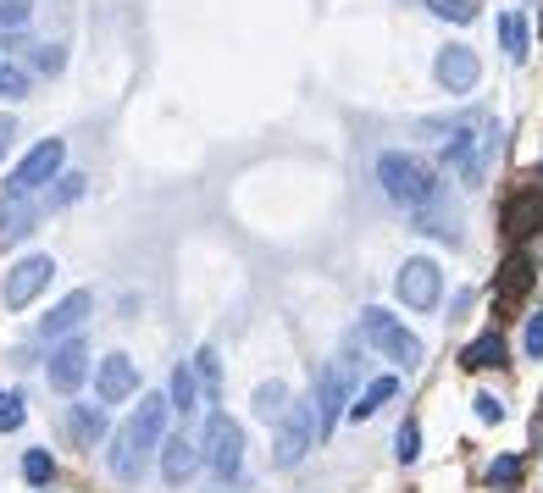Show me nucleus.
Returning a JSON list of instances; mask_svg holds the SVG:
<instances>
[{
	"instance_id": "obj_1",
	"label": "nucleus",
	"mask_w": 543,
	"mask_h": 493,
	"mask_svg": "<svg viewBox=\"0 0 543 493\" xmlns=\"http://www.w3.org/2000/svg\"><path fill=\"white\" fill-rule=\"evenodd\" d=\"M167 410H172V405H167L161 394H145V399H139V410H133V416L117 427V438H111V455H106V460H111V477H117V482H128V488H133V482L145 477V455L161 444Z\"/></svg>"
},
{
	"instance_id": "obj_2",
	"label": "nucleus",
	"mask_w": 543,
	"mask_h": 493,
	"mask_svg": "<svg viewBox=\"0 0 543 493\" xmlns=\"http://www.w3.org/2000/svg\"><path fill=\"white\" fill-rule=\"evenodd\" d=\"M494 150H499V122L488 117V111H460V128L444 139V167L455 172L466 189H477V183L488 178Z\"/></svg>"
},
{
	"instance_id": "obj_3",
	"label": "nucleus",
	"mask_w": 543,
	"mask_h": 493,
	"mask_svg": "<svg viewBox=\"0 0 543 493\" xmlns=\"http://www.w3.org/2000/svg\"><path fill=\"white\" fill-rule=\"evenodd\" d=\"M377 183H383V194L394 205H405V211H427L433 200H444L438 172L427 167L422 156H411V150H383V156H377Z\"/></svg>"
},
{
	"instance_id": "obj_4",
	"label": "nucleus",
	"mask_w": 543,
	"mask_h": 493,
	"mask_svg": "<svg viewBox=\"0 0 543 493\" xmlns=\"http://www.w3.org/2000/svg\"><path fill=\"white\" fill-rule=\"evenodd\" d=\"M361 338L383 355V361H394V366H422V338L411 333V327L399 322V316H388L383 305H372V311H361Z\"/></svg>"
},
{
	"instance_id": "obj_5",
	"label": "nucleus",
	"mask_w": 543,
	"mask_h": 493,
	"mask_svg": "<svg viewBox=\"0 0 543 493\" xmlns=\"http://www.w3.org/2000/svg\"><path fill=\"white\" fill-rule=\"evenodd\" d=\"M200 460L217 471V482H233V477L244 471V427L228 416V410H217V416L206 421V444H200Z\"/></svg>"
},
{
	"instance_id": "obj_6",
	"label": "nucleus",
	"mask_w": 543,
	"mask_h": 493,
	"mask_svg": "<svg viewBox=\"0 0 543 493\" xmlns=\"http://www.w3.org/2000/svg\"><path fill=\"white\" fill-rule=\"evenodd\" d=\"M61 161H67V145H61V139H39V145L23 156V167L6 178V200H28V194H39L45 183H56Z\"/></svg>"
},
{
	"instance_id": "obj_7",
	"label": "nucleus",
	"mask_w": 543,
	"mask_h": 493,
	"mask_svg": "<svg viewBox=\"0 0 543 493\" xmlns=\"http://www.w3.org/2000/svg\"><path fill=\"white\" fill-rule=\"evenodd\" d=\"M499 228H505L510 244L532 239V233L543 228V178L538 172H527V178L516 183V194H510L505 211H499Z\"/></svg>"
},
{
	"instance_id": "obj_8",
	"label": "nucleus",
	"mask_w": 543,
	"mask_h": 493,
	"mask_svg": "<svg viewBox=\"0 0 543 493\" xmlns=\"http://www.w3.org/2000/svg\"><path fill=\"white\" fill-rule=\"evenodd\" d=\"M394 294H399L405 311H433L438 294H444V272H438V261L411 255V261L399 266V277H394Z\"/></svg>"
},
{
	"instance_id": "obj_9",
	"label": "nucleus",
	"mask_w": 543,
	"mask_h": 493,
	"mask_svg": "<svg viewBox=\"0 0 543 493\" xmlns=\"http://www.w3.org/2000/svg\"><path fill=\"white\" fill-rule=\"evenodd\" d=\"M50 277H56V261H50V255H23V261L6 272V289H0L6 311H28V305L50 289Z\"/></svg>"
},
{
	"instance_id": "obj_10",
	"label": "nucleus",
	"mask_w": 543,
	"mask_h": 493,
	"mask_svg": "<svg viewBox=\"0 0 543 493\" xmlns=\"http://www.w3.org/2000/svg\"><path fill=\"white\" fill-rule=\"evenodd\" d=\"M311 438H316V416H311V405H289L283 410V421H278V444H272V466H300L305 460V449H311Z\"/></svg>"
},
{
	"instance_id": "obj_11",
	"label": "nucleus",
	"mask_w": 543,
	"mask_h": 493,
	"mask_svg": "<svg viewBox=\"0 0 543 493\" xmlns=\"http://www.w3.org/2000/svg\"><path fill=\"white\" fill-rule=\"evenodd\" d=\"M433 73H438V84H444L449 95H471L477 78H483V61H477V50L471 45H444L438 50V61H433Z\"/></svg>"
},
{
	"instance_id": "obj_12",
	"label": "nucleus",
	"mask_w": 543,
	"mask_h": 493,
	"mask_svg": "<svg viewBox=\"0 0 543 493\" xmlns=\"http://www.w3.org/2000/svg\"><path fill=\"white\" fill-rule=\"evenodd\" d=\"M45 377H50V388H56V394H78V383L89 377V349H84V338H61V344L50 349Z\"/></svg>"
},
{
	"instance_id": "obj_13",
	"label": "nucleus",
	"mask_w": 543,
	"mask_h": 493,
	"mask_svg": "<svg viewBox=\"0 0 543 493\" xmlns=\"http://www.w3.org/2000/svg\"><path fill=\"white\" fill-rule=\"evenodd\" d=\"M532 289V255L527 250H510L505 266H499V283H494V305L499 311H516Z\"/></svg>"
},
{
	"instance_id": "obj_14",
	"label": "nucleus",
	"mask_w": 543,
	"mask_h": 493,
	"mask_svg": "<svg viewBox=\"0 0 543 493\" xmlns=\"http://www.w3.org/2000/svg\"><path fill=\"white\" fill-rule=\"evenodd\" d=\"M350 410V388H344V366H327L322 383H316V433H333V421Z\"/></svg>"
},
{
	"instance_id": "obj_15",
	"label": "nucleus",
	"mask_w": 543,
	"mask_h": 493,
	"mask_svg": "<svg viewBox=\"0 0 543 493\" xmlns=\"http://www.w3.org/2000/svg\"><path fill=\"white\" fill-rule=\"evenodd\" d=\"M89 311H95V294H89V289H73L67 300L56 305V311L45 316V322H39V333H45V338H78V327L89 322Z\"/></svg>"
},
{
	"instance_id": "obj_16",
	"label": "nucleus",
	"mask_w": 543,
	"mask_h": 493,
	"mask_svg": "<svg viewBox=\"0 0 543 493\" xmlns=\"http://www.w3.org/2000/svg\"><path fill=\"white\" fill-rule=\"evenodd\" d=\"M133 388H139V366H133L128 355H106V361H100V372H95L100 405H122Z\"/></svg>"
},
{
	"instance_id": "obj_17",
	"label": "nucleus",
	"mask_w": 543,
	"mask_h": 493,
	"mask_svg": "<svg viewBox=\"0 0 543 493\" xmlns=\"http://www.w3.org/2000/svg\"><path fill=\"white\" fill-rule=\"evenodd\" d=\"M200 471V444H189V438H167L161 444V477H167V488H183V482Z\"/></svg>"
},
{
	"instance_id": "obj_18",
	"label": "nucleus",
	"mask_w": 543,
	"mask_h": 493,
	"mask_svg": "<svg viewBox=\"0 0 543 493\" xmlns=\"http://www.w3.org/2000/svg\"><path fill=\"white\" fill-rule=\"evenodd\" d=\"M460 366H466V372H488V366H505V338L488 327L483 338H471V344L460 349Z\"/></svg>"
},
{
	"instance_id": "obj_19",
	"label": "nucleus",
	"mask_w": 543,
	"mask_h": 493,
	"mask_svg": "<svg viewBox=\"0 0 543 493\" xmlns=\"http://www.w3.org/2000/svg\"><path fill=\"white\" fill-rule=\"evenodd\" d=\"M394 394H399V377H372V383H366V394L350 399V421H372Z\"/></svg>"
},
{
	"instance_id": "obj_20",
	"label": "nucleus",
	"mask_w": 543,
	"mask_h": 493,
	"mask_svg": "<svg viewBox=\"0 0 543 493\" xmlns=\"http://www.w3.org/2000/svg\"><path fill=\"white\" fill-rule=\"evenodd\" d=\"M167 405L178 410V416H194V410H200V377H194V366H178V372H172Z\"/></svg>"
},
{
	"instance_id": "obj_21",
	"label": "nucleus",
	"mask_w": 543,
	"mask_h": 493,
	"mask_svg": "<svg viewBox=\"0 0 543 493\" xmlns=\"http://www.w3.org/2000/svg\"><path fill=\"white\" fill-rule=\"evenodd\" d=\"M34 205H23V200H6V211H0V244H17V239H28L34 233Z\"/></svg>"
},
{
	"instance_id": "obj_22",
	"label": "nucleus",
	"mask_w": 543,
	"mask_h": 493,
	"mask_svg": "<svg viewBox=\"0 0 543 493\" xmlns=\"http://www.w3.org/2000/svg\"><path fill=\"white\" fill-rule=\"evenodd\" d=\"M73 433H78V444L95 449L100 438H106V410L100 405H73Z\"/></svg>"
},
{
	"instance_id": "obj_23",
	"label": "nucleus",
	"mask_w": 543,
	"mask_h": 493,
	"mask_svg": "<svg viewBox=\"0 0 543 493\" xmlns=\"http://www.w3.org/2000/svg\"><path fill=\"white\" fill-rule=\"evenodd\" d=\"M283 410H289V388L283 383H261L255 388V416L261 421H283Z\"/></svg>"
},
{
	"instance_id": "obj_24",
	"label": "nucleus",
	"mask_w": 543,
	"mask_h": 493,
	"mask_svg": "<svg viewBox=\"0 0 543 493\" xmlns=\"http://www.w3.org/2000/svg\"><path fill=\"white\" fill-rule=\"evenodd\" d=\"M499 45H505V56H510V61H527V23H521L516 12L499 17Z\"/></svg>"
},
{
	"instance_id": "obj_25",
	"label": "nucleus",
	"mask_w": 543,
	"mask_h": 493,
	"mask_svg": "<svg viewBox=\"0 0 543 493\" xmlns=\"http://www.w3.org/2000/svg\"><path fill=\"white\" fill-rule=\"evenodd\" d=\"M416 222H422V233H438V239H455L460 233V217L455 211H444V205H427V211H416Z\"/></svg>"
},
{
	"instance_id": "obj_26",
	"label": "nucleus",
	"mask_w": 543,
	"mask_h": 493,
	"mask_svg": "<svg viewBox=\"0 0 543 493\" xmlns=\"http://www.w3.org/2000/svg\"><path fill=\"white\" fill-rule=\"evenodd\" d=\"M23 477L34 482V488H50V482H56V460H50V449H28L23 455Z\"/></svg>"
},
{
	"instance_id": "obj_27",
	"label": "nucleus",
	"mask_w": 543,
	"mask_h": 493,
	"mask_svg": "<svg viewBox=\"0 0 543 493\" xmlns=\"http://www.w3.org/2000/svg\"><path fill=\"white\" fill-rule=\"evenodd\" d=\"M28 17H34V6H28V0H0V34H23Z\"/></svg>"
},
{
	"instance_id": "obj_28",
	"label": "nucleus",
	"mask_w": 543,
	"mask_h": 493,
	"mask_svg": "<svg viewBox=\"0 0 543 493\" xmlns=\"http://www.w3.org/2000/svg\"><path fill=\"white\" fill-rule=\"evenodd\" d=\"M394 455L405 460V466H411V460L422 455V427H416V421H405V427L394 433Z\"/></svg>"
},
{
	"instance_id": "obj_29",
	"label": "nucleus",
	"mask_w": 543,
	"mask_h": 493,
	"mask_svg": "<svg viewBox=\"0 0 543 493\" xmlns=\"http://www.w3.org/2000/svg\"><path fill=\"white\" fill-rule=\"evenodd\" d=\"M488 482H494V488H516L521 482V455H499L494 466H488Z\"/></svg>"
},
{
	"instance_id": "obj_30",
	"label": "nucleus",
	"mask_w": 543,
	"mask_h": 493,
	"mask_svg": "<svg viewBox=\"0 0 543 493\" xmlns=\"http://www.w3.org/2000/svg\"><path fill=\"white\" fill-rule=\"evenodd\" d=\"M23 416H28V410H23V394H17V388H12V394H0V433H17Z\"/></svg>"
},
{
	"instance_id": "obj_31",
	"label": "nucleus",
	"mask_w": 543,
	"mask_h": 493,
	"mask_svg": "<svg viewBox=\"0 0 543 493\" xmlns=\"http://www.w3.org/2000/svg\"><path fill=\"white\" fill-rule=\"evenodd\" d=\"M61 67H67V50H61V45H34V73L56 78Z\"/></svg>"
},
{
	"instance_id": "obj_32",
	"label": "nucleus",
	"mask_w": 543,
	"mask_h": 493,
	"mask_svg": "<svg viewBox=\"0 0 543 493\" xmlns=\"http://www.w3.org/2000/svg\"><path fill=\"white\" fill-rule=\"evenodd\" d=\"M23 95H28V73L0 61V100H23Z\"/></svg>"
},
{
	"instance_id": "obj_33",
	"label": "nucleus",
	"mask_w": 543,
	"mask_h": 493,
	"mask_svg": "<svg viewBox=\"0 0 543 493\" xmlns=\"http://www.w3.org/2000/svg\"><path fill=\"white\" fill-rule=\"evenodd\" d=\"M438 17H449V23H471L477 17V0H427Z\"/></svg>"
},
{
	"instance_id": "obj_34",
	"label": "nucleus",
	"mask_w": 543,
	"mask_h": 493,
	"mask_svg": "<svg viewBox=\"0 0 543 493\" xmlns=\"http://www.w3.org/2000/svg\"><path fill=\"white\" fill-rule=\"evenodd\" d=\"M61 183V189L56 194H50V205H73L78 200V194H84L89 189V178H84V172H67V178H56Z\"/></svg>"
},
{
	"instance_id": "obj_35",
	"label": "nucleus",
	"mask_w": 543,
	"mask_h": 493,
	"mask_svg": "<svg viewBox=\"0 0 543 493\" xmlns=\"http://www.w3.org/2000/svg\"><path fill=\"white\" fill-rule=\"evenodd\" d=\"M521 349H527L532 361H543V311L527 316V333H521Z\"/></svg>"
},
{
	"instance_id": "obj_36",
	"label": "nucleus",
	"mask_w": 543,
	"mask_h": 493,
	"mask_svg": "<svg viewBox=\"0 0 543 493\" xmlns=\"http://www.w3.org/2000/svg\"><path fill=\"white\" fill-rule=\"evenodd\" d=\"M194 377L217 394V349H200V355H194Z\"/></svg>"
},
{
	"instance_id": "obj_37",
	"label": "nucleus",
	"mask_w": 543,
	"mask_h": 493,
	"mask_svg": "<svg viewBox=\"0 0 543 493\" xmlns=\"http://www.w3.org/2000/svg\"><path fill=\"white\" fill-rule=\"evenodd\" d=\"M471 405H477V421H505V399H494V394H477Z\"/></svg>"
},
{
	"instance_id": "obj_38",
	"label": "nucleus",
	"mask_w": 543,
	"mask_h": 493,
	"mask_svg": "<svg viewBox=\"0 0 543 493\" xmlns=\"http://www.w3.org/2000/svg\"><path fill=\"white\" fill-rule=\"evenodd\" d=\"M17 145V122L12 117H0V161H6V150Z\"/></svg>"
}]
</instances>
